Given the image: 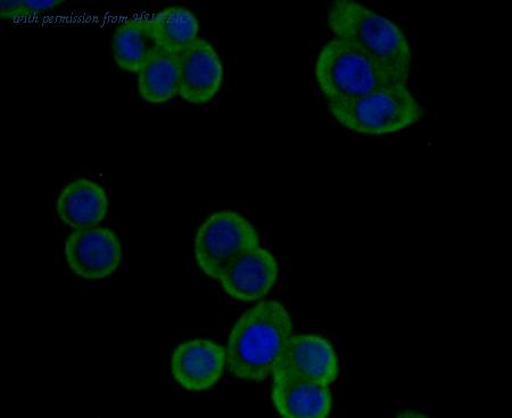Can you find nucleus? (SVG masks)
<instances>
[{
  "mask_svg": "<svg viewBox=\"0 0 512 418\" xmlns=\"http://www.w3.org/2000/svg\"><path fill=\"white\" fill-rule=\"evenodd\" d=\"M292 334V319L283 305L277 301L258 303L231 330L227 350L229 371L242 380L268 379Z\"/></svg>",
  "mask_w": 512,
  "mask_h": 418,
  "instance_id": "f257e3e1",
  "label": "nucleus"
},
{
  "mask_svg": "<svg viewBox=\"0 0 512 418\" xmlns=\"http://www.w3.org/2000/svg\"><path fill=\"white\" fill-rule=\"evenodd\" d=\"M328 24L336 37L357 45L400 84H408L411 46L398 24L353 0H336L329 8Z\"/></svg>",
  "mask_w": 512,
  "mask_h": 418,
  "instance_id": "f03ea898",
  "label": "nucleus"
},
{
  "mask_svg": "<svg viewBox=\"0 0 512 418\" xmlns=\"http://www.w3.org/2000/svg\"><path fill=\"white\" fill-rule=\"evenodd\" d=\"M329 111L346 129L368 136H384L414 126L425 110L408 84L378 88L354 100L330 102Z\"/></svg>",
  "mask_w": 512,
  "mask_h": 418,
  "instance_id": "7ed1b4c3",
  "label": "nucleus"
},
{
  "mask_svg": "<svg viewBox=\"0 0 512 418\" xmlns=\"http://www.w3.org/2000/svg\"><path fill=\"white\" fill-rule=\"evenodd\" d=\"M316 79L329 103L354 100L378 88L400 84L357 45L338 37L322 47Z\"/></svg>",
  "mask_w": 512,
  "mask_h": 418,
  "instance_id": "20e7f679",
  "label": "nucleus"
},
{
  "mask_svg": "<svg viewBox=\"0 0 512 418\" xmlns=\"http://www.w3.org/2000/svg\"><path fill=\"white\" fill-rule=\"evenodd\" d=\"M259 247L258 232L249 220L234 211H220L198 228L194 252L202 272L213 280H220L231 262Z\"/></svg>",
  "mask_w": 512,
  "mask_h": 418,
  "instance_id": "39448f33",
  "label": "nucleus"
},
{
  "mask_svg": "<svg viewBox=\"0 0 512 418\" xmlns=\"http://www.w3.org/2000/svg\"><path fill=\"white\" fill-rule=\"evenodd\" d=\"M340 373L336 352L330 343L320 335H292L282 355L275 364L274 379L307 380L330 385Z\"/></svg>",
  "mask_w": 512,
  "mask_h": 418,
  "instance_id": "423d86ee",
  "label": "nucleus"
},
{
  "mask_svg": "<svg viewBox=\"0 0 512 418\" xmlns=\"http://www.w3.org/2000/svg\"><path fill=\"white\" fill-rule=\"evenodd\" d=\"M65 256L74 274L86 280H103L120 265L121 242L109 228L79 229L66 241Z\"/></svg>",
  "mask_w": 512,
  "mask_h": 418,
  "instance_id": "0eeeda50",
  "label": "nucleus"
},
{
  "mask_svg": "<svg viewBox=\"0 0 512 418\" xmlns=\"http://www.w3.org/2000/svg\"><path fill=\"white\" fill-rule=\"evenodd\" d=\"M227 352L209 340H192L179 344L171 358V373L181 388L201 392L217 384L224 374Z\"/></svg>",
  "mask_w": 512,
  "mask_h": 418,
  "instance_id": "6e6552de",
  "label": "nucleus"
},
{
  "mask_svg": "<svg viewBox=\"0 0 512 418\" xmlns=\"http://www.w3.org/2000/svg\"><path fill=\"white\" fill-rule=\"evenodd\" d=\"M179 94L193 104H204L216 96L224 81V65L213 46L198 38L178 54Z\"/></svg>",
  "mask_w": 512,
  "mask_h": 418,
  "instance_id": "1a4fd4ad",
  "label": "nucleus"
},
{
  "mask_svg": "<svg viewBox=\"0 0 512 418\" xmlns=\"http://www.w3.org/2000/svg\"><path fill=\"white\" fill-rule=\"evenodd\" d=\"M279 274L277 260L269 250L255 248L235 259L220 277L222 288L239 301L260 300L274 288Z\"/></svg>",
  "mask_w": 512,
  "mask_h": 418,
  "instance_id": "9d476101",
  "label": "nucleus"
},
{
  "mask_svg": "<svg viewBox=\"0 0 512 418\" xmlns=\"http://www.w3.org/2000/svg\"><path fill=\"white\" fill-rule=\"evenodd\" d=\"M271 399L284 418H326L333 407L329 385L289 377L274 379Z\"/></svg>",
  "mask_w": 512,
  "mask_h": 418,
  "instance_id": "9b49d317",
  "label": "nucleus"
},
{
  "mask_svg": "<svg viewBox=\"0 0 512 418\" xmlns=\"http://www.w3.org/2000/svg\"><path fill=\"white\" fill-rule=\"evenodd\" d=\"M109 209V200L102 186L90 179H78L62 191L57 213L71 228L86 229L102 223Z\"/></svg>",
  "mask_w": 512,
  "mask_h": 418,
  "instance_id": "f8f14e48",
  "label": "nucleus"
},
{
  "mask_svg": "<svg viewBox=\"0 0 512 418\" xmlns=\"http://www.w3.org/2000/svg\"><path fill=\"white\" fill-rule=\"evenodd\" d=\"M112 49L114 60L121 69L136 73L142 70L162 49L152 18L121 24L115 31Z\"/></svg>",
  "mask_w": 512,
  "mask_h": 418,
  "instance_id": "ddd939ff",
  "label": "nucleus"
},
{
  "mask_svg": "<svg viewBox=\"0 0 512 418\" xmlns=\"http://www.w3.org/2000/svg\"><path fill=\"white\" fill-rule=\"evenodd\" d=\"M179 57L161 49L138 72V89L148 103L160 104L179 94Z\"/></svg>",
  "mask_w": 512,
  "mask_h": 418,
  "instance_id": "4468645a",
  "label": "nucleus"
},
{
  "mask_svg": "<svg viewBox=\"0 0 512 418\" xmlns=\"http://www.w3.org/2000/svg\"><path fill=\"white\" fill-rule=\"evenodd\" d=\"M156 36L165 51L179 54L198 39V21L188 8L172 6L152 18Z\"/></svg>",
  "mask_w": 512,
  "mask_h": 418,
  "instance_id": "2eb2a0df",
  "label": "nucleus"
},
{
  "mask_svg": "<svg viewBox=\"0 0 512 418\" xmlns=\"http://www.w3.org/2000/svg\"><path fill=\"white\" fill-rule=\"evenodd\" d=\"M0 15L4 19H24L31 16L20 0H11V2L6 0V2L0 3Z\"/></svg>",
  "mask_w": 512,
  "mask_h": 418,
  "instance_id": "dca6fc26",
  "label": "nucleus"
},
{
  "mask_svg": "<svg viewBox=\"0 0 512 418\" xmlns=\"http://www.w3.org/2000/svg\"><path fill=\"white\" fill-rule=\"evenodd\" d=\"M23 4L32 16L40 12L52 10L53 7L59 6L61 2H57V0H24Z\"/></svg>",
  "mask_w": 512,
  "mask_h": 418,
  "instance_id": "f3484780",
  "label": "nucleus"
}]
</instances>
